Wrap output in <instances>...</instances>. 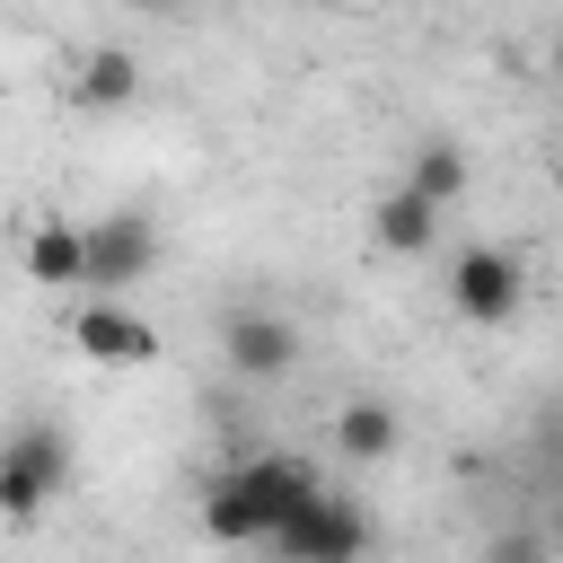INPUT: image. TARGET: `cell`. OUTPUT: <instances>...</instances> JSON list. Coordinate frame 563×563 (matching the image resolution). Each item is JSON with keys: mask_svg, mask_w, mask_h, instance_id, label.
I'll return each mask as SVG.
<instances>
[{"mask_svg": "<svg viewBox=\"0 0 563 563\" xmlns=\"http://www.w3.org/2000/svg\"><path fill=\"white\" fill-rule=\"evenodd\" d=\"M308 493H317V466L290 457V449H273V457H246V466L211 475V493H202V528H211L220 545H273V528H282Z\"/></svg>", "mask_w": 563, "mask_h": 563, "instance_id": "6da1fadb", "label": "cell"}, {"mask_svg": "<svg viewBox=\"0 0 563 563\" xmlns=\"http://www.w3.org/2000/svg\"><path fill=\"white\" fill-rule=\"evenodd\" d=\"M449 308H457L466 325H510V317L528 308V264H519L510 246H466V255L449 264Z\"/></svg>", "mask_w": 563, "mask_h": 563, "instance_id": "7a4b0ae2", "label": "cell"}, {"mask_svg": "<svg viewBox=\"0 0 563 563\" xmlns=\"http://www.w3.org/2000/svg\"><path fill=\"white\" fill-rule=\"evenodd\" d=\"M62 484H70V449H62V431L26 422V431L0 449V519H9V528H26Z\"/></svg>", "mask_w": 563, "mask_h": 563, "instance_id": "3957f363", "label": "cell"}, {"mask_svg": "<svg viewBox=\"0 0 563 563\" xmlns=\"http://www.w3.org/2000/svg\"><path fill=\"white\" fill-rule=\"evenodd\" d=\"M70 352H88L97 369H150L158 361V325L141 308H123V290H97L70 317Z\"/></svg>", "mask_w": 563, "mask_h": 563, "instance_id": "277c9868", "label": "cell"}, {"mask_svg": "<svg viewBox=\"0 0 563 563\" xmlns=\"http://www.w3.org/2000/svg\"><path fill=\"white\" fill-rule=\"evenodd\" d=\"M361 545H369V519H361L343 493H325V484L273 528V554H282V563H334V554H361Z\"/></svg>", "mask_w": 563, "mask_h": 563, "instance_id": "5b68a950", "label": "cell"}, {"mask_svg": "<svg viewBox=\"0 0 563 563\" xmlns=\"http://www.w3.org/2000/svg\"><path fill=\"white\" fill-rule=\"evenodd\" d=\"M158 264V229L141 211H106L88 220V290H132Z\"/></svg>", "mask_w": 563, "mask_h": 563, "instance_id": "8992f818", "label": "cell"}, {"mask_svg": "<svg viewBox=\"0 0 563 563\" xmlns=\"http://www.w3.org/2000/svg\"><path fill=\"white\" fill-rule=\"evenodd\" d=\"M220 352H229L238 378H290V361H299V325L273 317V308H238V317L220 325Z\"/></svg>", "mask_w": 563, "mask_h": 563, "instance_id": "52a82bcc", "label": "cell"}, {"mask_svg": "<svg viewBox=\"0 0 563 563\" xmlns=\"http://www.w3.org/2000/svg\"><path fill=\"white\" fill-rule=\"evenodd\" d=\"M440 211H449V202H431L422 185H387V194L369 202V238H378L387 255H431V246H440Z\"/></svg>", "mask_w": 563, "mask_h": 563, "instance_id": "ba28073f", "label": "cell"}, {"mask_svg": "<svg viewBox=\"0 0 563 563\" xmlns=\"http://www.w3.org/2000/svg\"><path fill=\"white\" fill-rule=\"evenodd\" d=\"M70 97H79L88 114H114V106H132V97H141V62H132L123 44H97V53H79Z\"/></svg>", "mask_w": 563, "mask_h": 563, "instance_id": "9c48e42d", "label": "cell"}, {"mask_svg": "<svg viewBox=\"0 0 563 563\" xmlns=\"http://www.w3.org/2000/svg\"><path fill=\"white\" fill-rule=\"evenodd\" d=\"M26 282H44V290H88V229L44 220V229L26 238Z\"/></svg>", "mask_w": 563, "mask_h": 563, "instance_id": "30bf717a", "label": "cell"}, {"mask_svg": "<svg viewBox=\"0 0 563 563\" xmlns=\"http://www.w3.org/2000/svg\"><path fill=\"white\" fill-rule=\"evenodd\" d=\"M334 449H343V457H387V449H396V413H387L378 396H352V405L334 413Z\"/></svg>", "mask_w": 563, "mask_h": 563, "instance_id": "8fae6325", "label": "cell"}, {"mask_svg": "<svg viewBox=\"0 0 563 563\" xmlns=\"http://www.w3.org/2000/svg\"><path fill=\"white\" fill-rule=\"evenodd\" d=\"M405 185H422L431 202H457V194H466V150H457V141H422L413 167H405Z\"/></svg>", "mask_w": 563, "mask_h": 563, "instance_id": "7c38bea8", "label": "cell"}, {"mask_svg": "<svg viewBox=\"0 0 563 563\" xmlns=\"http://www.w3.org/2000/svg\"><path fill=\"white\" fill-rule=\"evenodd\" d=\"M132 9H150V18H176V9H185V0H132Z\"/></svg>", "mask_w": 563, "mask_h": 563, "instance_id": "4fadbf2b", "label": "cell"}, {"mask_svg": "<svg viewBox=\"0 0 563 563\" xmlns=\"http://www.w3.org/2000/svg\"><path fill=\"white\" fill-rule=\"evenodd\" d=\"M554 185H563V150H554Z\"/></svg>", "mask_w": 563, "mask_h": 563, "instance_id": "5bb4252c", "label": "cell"}, {"mask_svg": "<svg viewBox=\"0 0 563 563\" xmlns=\"http://www.w3.org/2000/svg\"><path fill=\"white\" fill-rule=\"evenodd\" d=\"M554 70H563V44H554Z\"/></svg>", "mask_w": 563, "mask_h": 563, "instance_id": "9a60e30c", "label": "cell"}, {"mask_svg": "<svg viewBox=\"0 0 563 563\" xmlns=\"http://www.w3.org/2000/svg\"><path fill=\"white\" fill-rule=\"evenodd\" d=\"M325 9H352V0H325Z\"/></svg>", "mask_w": 563, "mask_h": 563, "instance_id": "2e32d148", "label": "cell"}, {"mask_svg": "<svg viewBox=\"0 0 563 563\" xmlns=\"http://www.w3.org/2000/svg\"><path fill=\"white\" fill-rule=\"evenodd\" d=\"M554 528H563V519H554Z\"/></svg>", "mask_w": 563, "mask_h": 563, "instance_id": "e0dca14e", "label": "cell"}]
</instances>
